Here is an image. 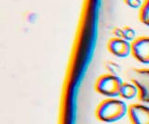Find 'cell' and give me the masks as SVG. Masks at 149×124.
Wrapping results in <instances>:
<instances>
[{"mask_svg": "<svg viewBox=\"0 0 149 124\" xmlns=\"http://www.w3.org/2000/svg\"><path fill=\"white\" fill-rule=\"evenodd\" d=\"M139 18L144 25L149 26V0H144L140 8Z\"/></svg>", "mask_w": 149, "mask_h": 124, "instance_id": "8", "label": "cell"}, {"mask_svg": "<svg viewBox=\"0 0 149 124\" xmlns=\"http://www.w3.org/2000/svg\"><path fill=\"white\" fill-rule=\"evenodd\" d=\"M104 67H105V69L109 72V74H112V75L118 76V74L120 71V66L115 62H111V61L105 62Z\"/></svg>", "mask_w": 149, "mask_h": 124, "instance_id": "9", "label": "cell"}, {"mask_svg": "<svg viewBox=\"0 0 149 124\" xmlns=\"http://www.w3.org/2000/svg\"><path fill=\"white\" fill-rule=\"evenodd\" d=\"M107 49L110 53L119 58H125L132 53V44L127 40L118 38H110L107 43Z\"/></svg>", "mask_w": 149, "mask_h": 124, "instance_id": "6", "label": "cell"}, {"mask_svg": "<svg viewBox=\"0 0 149 124\" xmlns=\"http://www.w3.org/2000/svg\"><path fill=\"white\" fill-rule=\"evenodd\" d=\"M122 84L123 81L118 76L107 73L98 77L94 87L95 91L100 94L109 98H114L119 95Z\"/></svg>", "mask_w": 149, "mask_h": 124, "instance_id": "2", "label": "cell"}, {"mask_svg": "<svg viewBox=\"0 0 149 124\" xmlns=\"http://www.w3.org/2000/svg\"><path fill=\"white\" fill-rule=\"evenodd\" d=\"M132 124H149V107L142 104H132L128 107Z\"/></svg>", "mask_w": 149, "mask_h": 124, "instance_id": "5", "label": "cell"}, {"mask_svg": "<svg viewBox=\"0 0 149 124\" xmlns=\"http://www.w3.org/2000/svg\"><path fill=\"white\" fill-rule=\"evenodd\" d=\"M123 36L124 39L127 41H133L135 39V36H136V32L130 26H124L123 28Z\"/></svg>", "mask_w": 149, "mask_h": 124, "instance_id": "10", "label": "cell"}, {"mask_svg": "<svg viewBox=\"0 0 149 124\" xmlns=\"http://www.w3.org/2000/svg\"><path fill=\"white\" fill-rule=\"evenodd\" d=\"M130 44L132 56L138 62L149 65V36H139Z\"/></svg>", "mask_w": 149, "mask_h": 124, "instance_id": "4", "label": "cell"}, {"mask_svg": "<svg viewBox=\"0 0 149 124\" xmlns=\"http://www.w3.org/2000/svg\"><path fill=\"white\" fill-rule=\"evenodd\" d=\"M113 34L116 36V38H122L124 39V36H123V30L122 28H119V27H115L113 29Z\"/></svg>", "mask_w": 149, "mask_h": 124, "instance_id": "12", "label": "cell"}, {"mask_svg": "<svg viewBox=\"0 0 149 124\" xmlns=\"http://www.w3.org/2000/svg\"><path fill=\"white\" fill-rule=\"evenodd\" d=\"M128 113V107L123 101L108 98L98 104L95 116L99 121L106 123H113L122 118Z\"/></svg>", "mask_w": 149, "mask_h": 124, "instance_id": "1", "label": "cell"}, {"mask_svg": "<svg viewBox=\"0 0 149 124\" xmlns=\"http://www.w3.org/2000/svg\"><path fill=\"white\" fill-rule=\"evenodd\" d=\"M129 77L137 87L139 100L149 104V69H132Z\"/></svg>", "mask_w": 149, "mask_h": 124, "instance_id": "3", "label": "cell"}, {"mask_svg": "<svg viewBox=\"0 0 149 124\" xmlns=\"http://www.w3.org/2000/svg\"><path fill=\"white\" fill-rule=\"evenodd\" d=\"M124 3L132 8H141L143 5L141 0H124Z\"/></svg>", "mask_w": 149, "mask_h": 124, "instance_id": "11", "label": "cell"}, {"mask_svg": "<svg viewBox=\"0 0 149 124\" xmlns=\"http://www.w3.org/2000/svg\"><path fill=\"white\" fill-rule=\"evenodd\" d=\"M119 96L126 100H130L138 96V89L133 83H128V82H123L121 86Z\"/></svg>", "mask_w": 149, "mask_h": 124, "instance_id": "7", "label": "cell"}]
</instances>
